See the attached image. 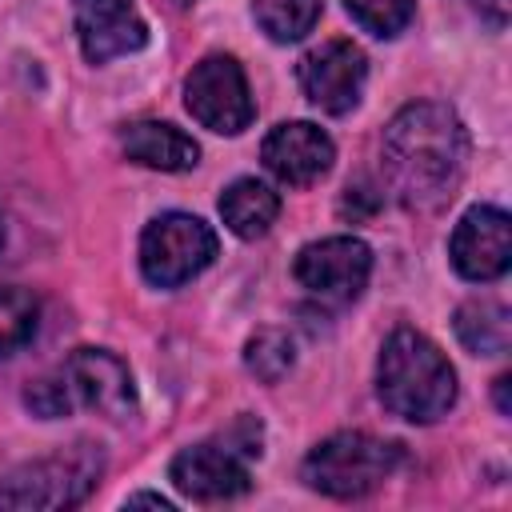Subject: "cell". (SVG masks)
I'll return each mask as SVG.
<instances>
[{
	"label": "cell",
	"instance_id": "obj_1",
	"mask_svg": "<svg viewBox=\"0 0 512 512\" xmlns=\"http://www.w3.org/2000/svg\"><path fill=\"white\" fill-rule=\"evenodd\" d=\"M384 180L404 208L432 212L452 200L464 164H468V132L460 116L440 100H416L400 108L380 140Z\"/></svg>",
	"mask_w": 512,
	"mask_h": 512
},
{
	"label": "cell",
	"instance_id": "obj_2",
	"mask_svg": "<svg viewBox=\"0 0 512 512\" xmlns=\"http://www.w3.org/2000/svg\"><path fill=\"white\" fill-rule=\"evenodd\" d=\"M376 392L392 416L432 424L456 404V372L424 332L396 328L376 360Z\"/></svg>",
	"mask_w": 512,
	"mask_h": 512
},
{
	"label": "cell",
	"instance_id": "obj_3",
	"mask_svg": "<svg viewBox=\"0 0 512 512\" xmlns=\"http://www.w3.org/2000/svg\"><path fill=\"white\" fill-rule=\"evenodd\" d=\"M400 464V444L380 440L372 432H336L320 440L304 460L308 488L336 496V500H360L376 492Z\"/></svg>",
	"mask_w": 512,
	"mask_h": 512
},
{
	"label": "cell",
	"instance_id": "obj_4",
	"mask_svg": "<svg viewBox=\"0 0 512 512\" xmlns=\"http://www.w3.org/2000/svg\"><path fill=\"white\" fill-rule=\"evenodd\" d=\"M104 472L100 444H72L56 456L12 468L0 480V508H76Z\"/></svg>",
	"mask_w": 512,
	"mask_h": 512
},
{
	"label": "cell",
	"instance_id": "obj_5",
	"mask_svg": "<svg viewBox=\"0 0 512 512\" xmlns=\"http://www.w3.org/2000/svg\"><path fill=\"white\" fill-rule=\"evenodd\" d=\"M216 232L192 212H164L140 236V272L156 288H180L216 260Z\"/></svg>",
	"mask_w": 512,
	"mask_h": 512
},
{
	"label": "cell",
	"instance_id": "obj_6",
	"mask_svg": "<svg viewBox=\"0 0 512 512\" xmlns=\"http://www.w3.org/2000/svg\"><path fill=\"white\" fill-rule=\"evenodd\" d=\"M184 104H188L196 124H204L208 132H220V136L244 132L252 124V116H256V104H252V92H248V76L236 64V56H224V52L204 56L188 72Z\"/></svg>",
	"mask_w": 512,
	"mask_h": 512
},
{
	"label": "cell",
	"instance_id": "obj_7",
	"mask_svg": "<svg viewBox=\"0 0 512 512\" xmlns=\"http://www.w3.org/2000/svg\"><path fill=\"white\" fill-rule=\"evenodd\" d=\"M296 284L324 304H352L372 276V248L360 236H324L296 252Z\"/></svg>",
	"mask_w": 512,
	"mask_h": 512
},
{
	"label": "cell",
	"instance_id": "obj_8",
	"mask_svg": "<svg viewBox=\"0 0 512 512\" xmlns=\"http://www.w3.org/2000/svg\"><path fill=\"white\" fill-rule=\"evenodd\" d=\"M60 380L72 404L92 408L104 420H132L136 416V384L120 356L104 348H76L60 364Z\"/></svg>",
	"mask_w": 512,
	"mask_h": 512
},
{
	"label": "cell",
	"instance_id": "obj_9",
	"mask_svg": "<svg viewBox=\"0 0 512 512\" xmlns=\"http://www.w3.org/2000/svg\"><path fill=\"white\" fill-rule=\"evenodd\" d=\"M364 76H368V60L352 40H324L320 48L304 52L296 64L300 92L308 96V104H316L328 116H344L360 104Z\"/></svg>",
	"mask_w": 512,
	"mask_h": 512
},
{
	"label": "cell",
	"instance_id": "obj_10",
	"mask_svg": "<svg viewBox=\"0 0 512 512\" xmlns=\"http://www.w3.org/2000/svg\"><path fill=\"white\" fill-rule=\"evenodd\" d=\"M448 256H452V268L472 284L500 280L512 264V220H508V212L496 208V204L468 208L460 216V224L452 228Z\"/></svg>",
	"mask_w": 512,
	"mask_h": 512
},
{
	"label": "cell",
	"instance_id": "obj_11",
	"mask_svg": "<svg viewBox=\"0 0 512 512\" xmlns=\"http://www.w3.org/2000/svg\"><path fill=\"white\" fill-rule=\"evenodd\" d=\"M72 16L88 64H108L148 44V24L136 12V0H72Z\"/></svg>",
	"mask_w": 512,
	"mask_h": 512
},
{
	"label": "cell",
	"instance_id": "obj_12",
	"mask_svg": "<svg viewBox=\"0 0 512 512\" xmlns=\"http://www.w3.org/2000/svg\"><path fill=\"white\" fill-rule=\"evenodd\" d=\"M260 160H264V168H268L280 184L304 188V184H316V180L332 168L336 144H332L328 132L316 128L312 120H288V124H276V128L264 136Z\"/></svg>",
	"mask_w": 512,
	"mask_h": 512
},
{
	"label": "cell",
	"instance_id": "obj_13",
	"mask_svg": "<svg viewBox=\"0 0 512 512\" xmlns=\"http://www.w3.org/2000/svg\"><path fill=\"white\" fill-rule=\"evenodd\" d=\"M168 480L200 500V504H216V500H236L252 488V476L244 468V460L224 444H192L184 452H176V460L168 464Z\"/></svg>",
	"mask_w": 512,
	"mask_h": 512
},
{
	"label": "cell",
	"instance_id": "obj_14",
	"mask_svg": "<svg viewBox=\"0 0 512 512\" xmlns=\"http://www.w3.org/2000/svg\"><path fill=\"white\" fill-rule=\"evenodd\" d=\"M120 148L128 160L144 164V168H160V172H188L200 160V144L180 132L168 120H136L120 132Z\"/></svg>",
	"mask_w": 512,
	"mask_h": 512
},
{
	"label": "cell",
	"instance_id": "obj_15",
	"mask_svg": "<svg viewBox=\"0 0 512 512\" xmlns=\"http://www.w3.org/2000/svg\"><path fill=\"white\" fill-rule=\"evenodd\" d=\"M220 216H224V224H228L232 236L256 240V236H264V232L276 224V216H280V196H276L264 180L240 176V180H232V184L224 188V196H220Z\"/></svg>",
	"mask_w": 512,
	"mask_h": 512
},
{
	"label": "cell",
	"instance_id": "obj_16",
	"mask_svg": "<svg viewBox=\"0 0 512 512\" xmlns=\"http://www.w3.org/2000/svg\"><path fill=\"white\" fill-rule=\"evenodd\" d=\"M456 336L476 356H500L512 340V316L500 300H468L456 308Z\"/></svg>",
	"mask_w": 512,
	"mask_h": 512
},
{
	"label": "cell",
	"instance_id": "obj_17",
	"mask_svg": "<svg viewBox=\"0 0 512 512\" xmlns=\"http://www.w3.org/2000/svg\"><path fill=\"white\" fill-rule=\"evenodd\" d=\"M252 16L276 44H292L316 28L320 0H252Z\"/></svg>",
	"mask_w": 512,
	"mask_h": 512
},
{
	"label": "cell",
	"instance_id": "obj_18",
	"mask_svg": "<svg viewBox=\"0 0 512 512\" xmlns=\"http://www.w3.org/2000/svg\"><path fill=\"white\" fill-rule=\"evenodd\" d=\"M40 324V304L32 292L16 284H0V356L20 352Z\"/></svg>",
	"mask_w": 512,
	"mask_h": 512
},
{
	"label": "cell",
	"instance_id": "obj_19",
	"mask_svg": "<svg viewBox=\"0 0 512 512\" xmlns=\"http://www.w3.org/2000/svg\"><path fill=\"white\" fill-rule=\"evenodd\" d=\"M292 360H296V344H292V336L284 328H260L244 344V364L264 384H276L292 368Z\"/></svg>",
	"mask_w": 512,
	"mask_h": 512
},
{
	"label": "cell",
	"instance_id": "obj_20",
	"mask_svg": "<svg viewBox=\"0 0 512 512\" xmlns=\"http://www.w3.org/2000/svg\"><path fill=\"white\" fill-rule=\"evenodd\" d=\"M344 8L364 32L380 40L400 36L416 16V0H344Z\"/></svg>",
	"mask_w": 512,
	"mask_h": 512
},
{
	"label": "cell",
	"instance_id": "obj_21",
	"mask_svg": "<svg viewBox=\"0 0 512 512\" xmlns=\"http://www.w3.org/2000/svg\"><path fill=\"white\" fill-rule=\"evenodd\" d=\"M24 404H28L36 416H44V420L64 416V412L72 408V400H68V388H64L60 372H56V376H44V380H36V384H28Z\"/></svg>",
	"mask_w": 512,
	"mask_h": 512
},
{
	"label": "cell",
	"instance_id": "obj_22",
	"mask_svg": "<svg viewBox=\"0 0 512 512\" xmlns=\"http://www.w3.org/2000/svg\"><path fill=\"white\" fill-rule=\"evenodd\" d=\"M136 504H152V508H172V500H164V496H156V492H136V496H128V500H124V508H136Z\"/></svg>",
	"mask_w": 512,
	"mask_h": 512
},
{
	"label": "cell",
	"instance_id": "obj_23",
	"mask_svg": "<svg viewBox=\"0 0 512 512\" xmlns=\"http://www.w3.org/2000/svg\"><path fill=\"white\" fill-rule=\"evenodd\" d=\"M4 244H8V228H4V216H0V252H4Z\"/></svg>",
	"mask_w": 512,
	"mask_h": 512
},
{
	"label": "cell",
	"instance_id": "obj_24",
	"mask_svg": "<svg viewBox=\"0 0 512 512\" xmlns=\"http://www.w3.org/2000/svg\"><path fill=\"white\" fill-rule=\"evenodd\" d=\"M180 4H188V0H180Z\"/></svg>",
	"mask_w": 512,
	"mask_h": 512
}]
</instances>
